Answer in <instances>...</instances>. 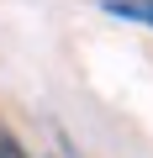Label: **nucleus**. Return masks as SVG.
I'll list each match as a JSON object with an SVG mask.
<instances>
[{
    "instance_id": "obj_1",
    "label": "nucleus",
    "mask_w": 153,
    "mask_h": 158,
    "mask_svg": "<svg viewBox=\"0 0 153 158\" xmlns=\"http://www.w3.org/2000/svg\"><path fill=\"white\" fill-rule=\"evenodd\" d=\"M106 11H111V16H121V21H137V27H148V32H153V0H106Z\"/></svg>"
},
{
    "instance_id": "obj_2",
    "label": "nucleus",
    "mask_w": 153,
    "mask_h": 158,
    "mask_svg": "<svg viewBox=\"0 0 153 158\" xmlns=\"http://www.w3.org/2000/svg\"><path fill=\"white\" fill-rule=\"evenodd\" d=\"M0 158H27V148H21V142L6 132V127H0Z\"/></svg>"
}]
</instances>
